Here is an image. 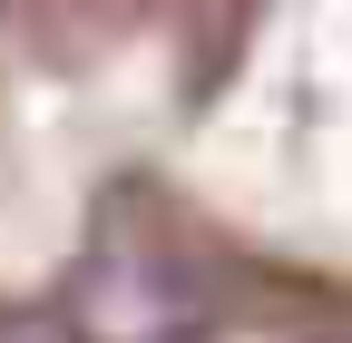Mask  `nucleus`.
Wrapping results in <instances>:
<instances>
[{
	"instance_id": "nucleus-2",
	"label": "nucleus",
	"mask_w": 352,
	"mask_h": 343,
	"mask_svg": "<svg viewBox=\"0 0 352 343\" xmlns=\"http://www.w3.org/2000/svg\"><path fill=\"white\" fill-rule=\"evenodd\" d=\"M0 343H69L50 314H0Z\"/></svg>"
},
{
	"instance_id": "nucleus-1",
	"label": "nucleus",
	"mask_w": 352,
	"mask_h": 343,
	"mask_svg": "<svg viewBox=\"0 0 352 343\" xmlns=\"http://www.w3.org/2000/svg\"><path fill=\"white\" fill-rule=\"evenodd\" d=\"M78 343H196L206 333V284L166 255H98L69 294Z\"/></svg>"
}]
</instances>
